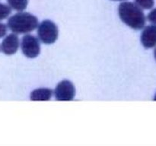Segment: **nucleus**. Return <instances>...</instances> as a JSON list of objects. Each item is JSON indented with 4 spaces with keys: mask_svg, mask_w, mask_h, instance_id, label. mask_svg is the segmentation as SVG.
I'll list each match as a JSON object with an SVG mask.
<instances>
[{
    "mask_svg": "<svg viewBox=\"0 0 156 146\" xmlns=\"http://www.w3.org/2000/svg\"><path fill=\"white\" fill-rule=\"evenodd\" d=\"M135 3L142 9H150L155 5L154 0H135Z\"/></svg>",
    "mask_w": 156,
    "mask_h": 146,
    "instance_id": "nucleus-11",
    "label": "nucleus"
},
{
    "mask_svg": "<svg viewBox=\"0 0 156 146\" xmlns=\"http://www.w3.org/2000/svg\"><path fill=\"white\" fill-rule=\"evenodd\" d=\"M20 43L16 33H10L4 38L0 50L5 55H13L18 51Z\"/></svg>",
    "mask_w": 156,
    "mask_h": 146,
    "instance_id": "nucleus-6",
    "label": "nucleus"
},
{
    "mask_svg": "<svg viewBox=\"0 0 156 146\" xmlns=\"http://www.w3.org/2000/svg\"><path fill=\"white\" fill-rule=\"evenodd\" d=\"M38 39L45 44H52L56 42L59 36V30L54 22L44 20L37 26Z\"/></svg>",
    "mask_w": 156,
    "mask_h": 146,
    "instance_id": "nucleus-3",
    "label": "nucleus"
},
{
    "mask_svg": "<svg viewBox=\"0 0 156 146\" xmlns=\"http://www.w3.org/2000/svg\"><path fill=\"white\" fill-rule=\"evenodd\" d=\"M21 48L23 54L27 58H36L41 52V45L39 39L30 34L23 36L21 43Z\"/></svg>",
    "mask_w": 156,
    "mask_h": 146,
    "instance_id": "nucleus-4",
    "label": "nucleus"
},
{
    "mask_svg": "<svg viewBox=\"0 0 156 146\" xmlns=\"http://www.w3.org/2000/svg\"><path fill=\"white\" fill-rule=\"evenodd\" d=\"M141 43L146 49L153 48L156 46V24L146 27L142 32Z\"/></svg>",
    "mask_w": 156,
    "mask_h": 146,
    "instance_id": "nucleus-7",
    "label": "nucleus"
},
{
    "mask_svg": "<svg viewBox=\"0 0 156 146\" xmlns=\"http://www.w3.org/2000/svg\"><path fill=\"white\" fill-rule=\"evenodd\" d=\"M120 20L134 30H141L146 25V18L143 9L136 3L123 2L118 6Z\"/></svg>",
    "mask_w": 156,
    "mask_h": 146,
    "instance_id": "nucleus-1",
    "label": "nucleus"
},
{
    "mask_svg": "<svg viewBox=\"0 0 156 146\" xmlns=\"http://www.w3.org/2000/svg\"><path fill=\"white\" fill-rule=\"evenodd\" d=\"M154 56H155V58L156 59V48L155 49V50H154Z\"/></svg>",
    "mask_w": 156,
    "mask_h": 146,
    "instance_id": "nucleus-14",
    "label": "nucleus"
},
{
    "mask_svg": "<svg viewBox=\"0 0 156 146\" xmlns=\"http://www.w3.org/2000/svg\"><path fill=\"white\" fill-rule=\"evenodd\" d=\"M53 95V91L50 88H37L34 90L30 94V100H49Z\"/></svg>",
    "mask_w": 156,
    "mask_h": 146,
    "instance_id": "nucleus-8",
    "label": "nucleus"
},
{
    "mask_svg": "<svg viewBox=\"0 0 156 146\" xmlns=\"http://www.w3.org/2000/svg\"><path fill=\"white\" fill-rule=\"evenodd\" d=\"M148 20L152 24H156V9H154L153 10L149 12V14L148 15Z\"/></svg>",
    "mask_w": 156,
    "mask_h": 146,
    "instance_id": "nucleus-12",
    "label": "nucleus"
},
{
    "mask_svg": "<svg viewBox=\"0 0 156 146\" xmlns=\"http://www.w3.org/2000/svg\"><path fill=\"white\" fill-rule=\"evenodd\" d=\"M154 100H156V94H155V98H154Z\"/></svg>",
    "mask_w": 156,
    "mask_h": 146,
    "instance_id": "nucleus-16",
    "label": "nucleus"
},
{
    "mask_svg": "<svg viewBox=\"0 0 156 146\" xmlns=\"http://www.w3.org/2000/svg\"><path fill=\"white\" fill-rule=\"evenodd\" d=\"M12 13V9L9 5L0 3V21L5 19Z\"/></svg>",
    "mask_w": 156,
    "mask_h": 146,
    "instance_id": "nucleus-10",
    "label": "nucleus"
},
{
    "mask_svg": "<svg viewBox=\"0 0 156 146\" xmlns=\"http://www.w3.org/2000/svg\"><path fill=\"white\" fill-rule=\"evenodd\" d=\"M7 25L3 23H0V38L4 37L7 33Z\"/></svg>",
    "mask_w": 156,
    "mask_h": 146,
    "instance_id": "nucleus-13",
    "label": "nucleus"
},
{
    "mask_svg": "<svg viewBox=\"0 0 156 146\" xmlns=\"http://www.w3.org/2000/svg\"><path fill=\"white\" fill-rule=\"evenodd\" d=\"M38 19L28 12H20L9 18L7 27L16 34L28 33L37 27Z\"/></svg>",
    "mask_w": 156,
    "mask_h": 146,
    "instance_id": "nucleus-2",
    "label": "nucleus"
},
{
    "mask_svg": "<svg viewBox=\"0 0 156 146\" xmlns=\"http://www.w3.org/2000/svg\"><path fill=\"white\" fill-rule=\"evenodd\" d=\"M113 1H125V0H113Z\"/></svg>",
    "mask_w": 156,
    "mask_h": 146,
    "instance_id": "nucleus-15",
    "label": "nucleus"
},
{
    "mask_svg": "<svg viewBox=\"0 0 156 146\" xmlns=\"http://www.w3.org/2000/svg\"><path fill=\"white\" fill-rule=\"evenodd\" d=\"M11 9L18 12H22L27 8L28 0H7Z\"/></svg>",
    "mask_w": 156,
    "mask_h": 146,
    "instance_id": "nucleus-9",
    "label": "nucleus"
},
{
    "mask_svg": "<svg viewBox=\"0 0 156 146\" xmlns=\"http://www.w3.org/2000/svg\"><path fill=\"white\" fill-rule=\"evenodd\" d=\"M76 95L74 85L69 80H63L59 82L54 90V96L57 100L69 101L73 100Z\"/></svg>",
    "mask_w": 156,
    "mask_h": 146,
    "instance_id": "nucleus-5",
    "label": "nucleus"
}]
</instances>
